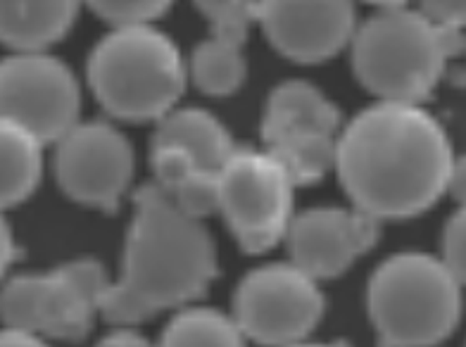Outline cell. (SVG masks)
Returning <instances> with one entry per match:
<instances>
[{
	"instance_id": "8992f818",
	"label": "cell",
	"mask_w": 466,
	"mask_h": 347,
	"mask_svg": "<svg viewBox=\"0 0 466 347\" xmlns=\"http://www.w3.org/2000/svg\"><path fill=\"white\" fill-rule=\"evenodd\" d=\"M112 281L100 262L76 260L44 274H19L3 291L7 329L34 333L46 341H84L103 314Z\"/></svg>"
},
{
	"instance_id": "3957f363",
	"label": "cell",
	"mask_w": 466,
	"mask_h": 347,
	"mask_svg": "<svg viewBox=\"0 0 466 347\" xmlns=\"http://www.w3.org/2000/svg\"><path fill=\"white\" fill-rule=\"evenodd\" d=\"M464 48L460 31L438 25L421 7H379L350 43L357 81L386 103L421 105Z\"/></svg>"
},
{
	"instance_id": "9c48e42d",
	"label": "cell",
	"mask_w": 466,
	"mask_h": 347,
	"mask_svg": "<svg viewBox=\"0 0 466 347\" xmlns=\"http://www.w3.org/2000/svg\"><path fill=\"white\" fill-rule=\"evenodd\" d=\"M326 310L319 281L293 262L259 267L240 281L233 319L248 341L264 347L305 342Z\"/></svg>"
},
{
	"instance_id": "7402d4cb",
	"label": "cell",
	"mask_w": 466,
	"mask_h": 347,
	"mask_svg": "<svg viewBox=\"0 0 466 347\" xmlns=\"http://www.w3.org/2000/svg\"><path fill=\"white\" fill-rule=\"evenodd\" d=\"M442 260L466 288V205L450 217L442 233Z\"/></svg>"
},
{
	"instance_id": "f1b7e54d",
	"label": "cell",
	"mask_w": 466,
	"mask_h": 347,
	"mask_svg": "<svg viewBox=\"0 0 466 347\" xmlns=\"http://www.w3.org/2000/svg\"><path fill=\"white\" fill-rule=\"evenodd\" d=\"M290 347H345V345H340V342H309V341H305V342H298V345H290Z\"/></svg>"
},
{
	"instance_id": "7a4b0ae2",
	"label": "cell",
	"mask_w": 466,
	"mask_h": 347,
	"mask_svg": "<svg viewBox=\"0 0 466 347\" xmlns=\"http://www.w3.org/2000/svg\"><path fill=\"white\" fill-rule=\"evenodd\" d=\"M217 276L215 240L203 219L184 212L155 183L134 195L122 274L105 295L103 317L136 326L203 298Z\"/></svg>"
},
{
	"instance_id": "9a60e30c",
	"label": "cell",
	"mask_w": 466,
	"mask_h": 347,
	"mask_svg": "<svg viewBox=\"0 0 466 347\" xmlns=\"http://www.w3.org/2000/svg\"><path fill=\"white\" fill-rule=\"evenodd\" d=\"M84 0H3L0 36L10 50H48L65 38Z\"/></svg>"
},
{
	"instance_id": "ffe728a7",
	"label": "cell",
	"mask_w": 466,
	"mask_h": 347,
	"mask_svg": "<svg viewBox=\"0 0 466 347\" xmlns=\"http://www.w3.org/2000/svg\"><path fill=\"white\" fill-rule=\"evenodd\" d=\"M193 3L212 25V31L246 36L250 25L259 19L264 0H193Z\"/></svg>"
},
{
	"instance_id": "5b68a950",
	"label": "cell",
	"mask_w": 466,
	"mask_h": 347,
	"mask_svg": "<svg viewBox=\"0 0 466 347\" xmlns=\"http://www.w3.org/2000/svg\"><path fill=\"white\" fill-rule=\"evenodd\" d=\"M464 286L442 257L400 252L369 279L367 307L379 347H436L461 319Z\"/></svg>"
},
{
	"instance_id": "83f0119b",
	"label": "cell",
	"mask_w": 466,
	"mask_h": 347,
	"mask_svg": "<svg viewBox=\"0 0 466 347\" xmlns=\"http://www.w3.org/2000/svg\"><path fill=\"white\" fill-rule=\"evenodd\" d=\"M369 5H374L376 10L379 7H393V5H410V0H364Z\"/></svg>"
},
{
	"instance_id": "2e32d148",
	"label": "cell",
	"mask_w": 466,
	"mask_h": 347,
	"mask_svg": "<svg viewBox=\"0 0 466 347\" xmlns=\"http://www.w3.org/2000/svg\"><path fill=\"white\" fill-rule=\"evenodd\" d=\"M153 146H174L212 171H221L236 146L228 128L212 112L200 107H177L155 124Z\"/></svg>"
},
{
	"instance_id": "7c38bea8",
	"label": "cell",
	"mask_w": 466,
	"mask_h": 347,
	"mask_svg": "<svg viewBox=\"0 0 466 347\" xmlns=\"http://www.w3.org/2000/svg\"><path fill=\"white\" fill-rule=\"evenodd\" d=\"M258 25L283 57L300 65L336 57L360 26L355 0H264Z\"/></svg>"
},
{
	"instance_id": "52a82bcc",
	"label": "cell",
	"mask_w": 466,
	"mask_h": 347,
	"mask_svg": "<svg viewBox=\"0 0 466 347\" xmlns=\"http://www.w3.org/2000/svg\"><path fill=\"white\" fill-rule=\"evenodd\" d=\"M343 128L336 103L307 81H283L267 97L262 143L298 186L321 181L336 169Z\"/></svg>"
},
{
	"instance_id": "603a6c76",
	"label": "cell",
	"mask_w": 466,
	"mask_h": 347,
	"mask_svg": "<svg viewBox=\"0 0 466 347\" xmlns=\"http://www.w3.org/2000/svg\"><path fill=\"white\" fill-rule=\"evenodd\" d=\"M423 13L452 31H466V0H419Z\"/></svg>"
},
{
	"instance_id": "4fadbf2b",
	"label": "cell",
	"mask_w": 466,
	"mask_h": 347,
	"mask_svg": "<svg viewBox=\"0 0 466 347\" xmlns=\"http://www.w3.org/2000/svg\"><path fill=\"white\" fill-rule=\"evenodd\" d=\"M379 240V219L352 208H312L295 214L286 236L290 262L317 281L348 271Z\"/></svg>"
},
{
	"instance_id": "ac0fdd59",
	"label": "cell",
	"mask_w": 466,
	"mask_h": 347,
	"mask_svg": "<svg viewBox=\"0 0 466 347\" xmlns=\"http://www.w3.org/2000/svg\"><path fill=\"white\" fill-rule=\"evenodd\" d=\"M3 205L15 208L31 198L44 174V140L13 122H3Z\"/></svg>"
},
{
	"instance_id": "277c9868",
	"label": "cell",
	"mask_w": 466,
	"mask_h": 347,
	"mask_svg": "<svg viewBox=\"0 0 466 347\" xmlns=\"http://www.w3.org/2000/svg\"><path fill=\"white\" fill-rule=\"evenodd\" d=\"M91 93L122 122H160L188 84V62L177 43L153 25L112 26L96 43L86 65Z\"/></svg>"
},
{
	"instance_id": "5bb4252c",
	"label": "cell",
	"mask_w": 466,
	"mask_h": 347,
	"mask_svg": "<svg viewBox=\"0 0 466 347\" xmlns=\"http://www.w3.org/2000/svg\"><path fill=\"white\" fill-rule=\"evenodd\" d=\"M150 167L155 186L184 212L198 219L219 212V171L208 169L193 155L174 146H150Z\"/></svg>"
},
{
	"instance_id": "30bf717a",
	"label": "cell",
	"mask_w": 466,
	"mask_h": 347,
	"mask_svg": "<svg viewBox=\"0 0 466 347\" xmlns=\"http://www.w3.org/2000/svg\"><path fill=\"white\" fill-rule=\"evenodd\" d=\"M3 122L56 146L81 122V88L72 69L48 50H15L0 67Z\"/></svg>"
},
{
	"instance_id": "d4e9b609",
	"label": "cell",
	"mask_w": 466,
	"mask_h": 347,
	"mask_svg": "<svg viewBox=\"0 0 466 347\" xmlns=\"http://www.w3.org/2000/svg\"><path fill=\"white\" fill-rule=\"evenodd\" d=\"M96 347H155L143 338L141 333H136L131 326H119L116 331H112L110 335H105L103 341Z\"/></svg>"
},
{
	"instance_id": "44dd1931",
	"label": "cell",
	"mask_w": 466,
	"mask_h": 347,
	"mask_svg": "<svg viewBox=\"0 0 466 347\" xmlns=\"http://www.w3.org/2000/svg\"><path fill=\"white\" fill-rule=\"evenodd\" d=\"M172 3L174 0H84V5L112 26L153 25L172 7Z\"/></svg>"
},
{
	"instance_id": "e0dca14e",
	"label": "cell",
	"mask_w": 466,
	"mask_h": 347,
	"mask_svg": "<svg viewBox=\"0 0 466 347\" xmlns=\"http://www.w3.org/2000/svg\"><path fill=\"white\" fill-rule=\"evenodd\" d=\"M246 36L212 31L203 43H198L188 60L190 81L208 96L224 97L236 93L246 81L248 62Z\"/></svg>"
},
{
	"instance_id": "f546056e",
	"label": "cell",
	"mask_w": 466,
	"mask_h": 347,
	"mask_svg": "<svg viewBox=\"0 0 466 347\" xmlns=\"http://www.w3.org/2000/svg\"><path fill=\"white\" fill-rule=\"evenodd\" d=\"M464 48H466V41H464Z\"/></svg>"
},
{
	"instance_id": "8fae6325",
	"label": "cell",
	"mask_w": 466,
	"mask_h": 347,
	"mask_svg": "<svg viewBox=\"0 0 466 347\" xmlns=\"http://www.w3.org/2000/svg\"><path fill=\"white\" fill-rule=\"evenodd\" d=\"M134 148L110 122H79L56 143L53 169L67 198L115 212L134 179Z\"/></svg>"
},
{
	"instance_id": "d6986e66",
	"label": "cell",
	"mask_w": 466,
	"mask_h": 347,
	"mask_svg": "<svg viewBox=\"0 0 466 347\" xmlns=\"http://www.w3.org/2000/svg\"><path fill=\"white\" fill-rule=\"evenodd\" d=\"M246 342L233 314L212 307H184L167 323L157 347H246Z\"/></svg>"
},
{
	"instance_id": "6da1fadb",
	"label": "cell",
	"mask_w": 466,
	"mask_h": 347,
	"mask_svg": "<svg viewBox=\"0 0 466 347\" xmlns=\"http://www.w3.org/2000/svg\"><path fill=\"white\" fill-rule=\"evenodd\" d=\"M448 131L421 105L379 100L345 124L336 171L350 202L376 219H410L448 193Z\"/></svg>"
},
{
	"instance_id": "4316f807",
	"label": "cell",
	"mask_w": 466,
	"mask_h": 347,
	"mask_svg": "<svg viewBox=\"0 0 466 347\" xmlns=\"http://www.w3.org/2000/svg\"><path fill=\"white\" fill-rule=\"evenodd\" d=\"M3 271H10L15 262H17L19 257V248L15 243V236H13V229L7 224H3Z\"/></svg>"
},
{
	"instance_id": "4dcf8cb0",
	"label": "cell",
	"mask_w": 466,
	"mask_h": 347,
	"mask_svg": "<svg viewBox=\"0 0 466 347\" xmlns=\"http://www.w3.org/2000/svg\"><path fill=\"white\" fill-rule=\"evenodd\" d=\"M155 347H157V345H155Z\"/></svg>"
},
{
	"instance_id": "cb8c5ba5",
	"label": "cell",
	"mask_w": 466,
	"mask_h": 347,
	"mask_svg": "<svg viewBox=\"0 0 466 347\" xmlns=\"http://www.w3.org/2000/svg\"><path fill=\"white\" fill-rule=\"evenodd\" d=\"M448 193L460 202V208L466 205V153L452 159L448 177Z\"/></svg>"
},
{
	"instance_id": "ba28073f",
	"label": "cell",
	"mask_w": 466,
	"mask_h": 347,
	"mask_svg": "<svg viewBox=\"0 0 466 347\" xmlns=\"http://www.w3.org/2000/svg\"><path fill=\"white\" fill-rule=\"evenodd\" d=\"M298 183L281 159L262 148H236L219 171V214L246 252L286 240L295 219Z\"/></svg>"
},
{
	"instance_id": "484cf974",
	"label": "cell",
	"mask_w": 466,
	"mask_h": 347,
	"mask_svg": "<svg viewBox=\"0 0 466 347\" xmlns=\"http://www.w3.org/2000/svg\"><path fill=\"white\" fill-rule=\"evenodd\" d=\"M0 345L3 347H50L46 338H38V335L34 333H25V331H15V329H5Z\"/></svg>"
}]
</instances>
